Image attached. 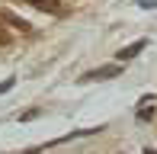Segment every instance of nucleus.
Returning a JSON list of instances; mask_svg holds the SVG:
<instances>
[{
	"label": "nucleus",
	"mask_w": 157,
	"mask_h": 154,
	"mask_svg": "<svg viewBox=\"0 0 157 154\" xmlns=\"http://www.w3.org/2000/svg\"><path fill=\"white\" fill-rule=\"evenodd\" d=\"M144 154H157V151H154V148H144Z\"/></svg>",
	"instance_id": "obj_11"
},
{
	"label": "nucleus",
	"mask_w": 157,
	"mask_h": 154,
	"mask_svg": "<svg viewBox=\"0 0 157 154\" xmlns=\"http://www.w3.org/2000/svg\"><path fill=\"white\" fill-rule=\"evenodd\" d=\"M138 119H141V122H147V119H154V96H144V100H141Z\"/></svg>",
	"instance_id": "obj_5"
},
{
	"label": "nucleus",
	"mask_w": 157,
	"mask_h": 154,
	"mask_svg": "<svg viewBox=\"0 0 157 154\" xmlns=\"http://www.w3.org/2000/svg\"><path fill=\"white\" fill-rule=\"evenodd\" d=\"M0 45H10V32H6L3 26H0Z\"/></svg>",
	"instance_id": "obj_8"
},
{
	"label": "nucleus",
	"mask_w": 157,
	"mask_h": 154,
	"mask_svg": "<svg viewBox=\"0 0 157 154\" xmlns=\"http://www.w3.org/2000/svg\"><path fill=\"white\" fill-rule=\"evenodd\" d=\"M0 19H3V23H10V26H16L19 32H32V26L26 23L23 16H16V13H10V10H0Z\"/></svg>",
	"instance_id": "obj_4"
},
{
	"label": "nucleus",
	"mask_w": 157,
	"mask_h": 154,
	"mask_svg": "<svg viewBox=\"0 0 157 154\" xmlns=\"http://www.w3.org/2000/svg\"><path fill=\"white\" fill-rule=\"evenodd\" d=\"M29 6H35V10H42V13H52V16H64V13L71 10L67 3H58V0H26Z\"/></svg>",
	"instance_id": "obj_2"
},
{
	"label": "nucleus",
	"mask_w": 157,
	"mask_h": 154,
	"mask_svg": "<svg viewBox=\"0 0 157 154\" xmlns=\"http://www.w3.org/2000/svg\"><path fill=\"white\" fill-rule=\"evenodd\" d=\"M35 116H39V109H26V113L19 116V119H23V122H29V119H35Z\"/></svg>",
	"instance_id": "obj_7"
},
{
	"label": "nucleus",
	"mask_w": 157,
	"mask_h": 154,
	"mask_svg": "<svg viewBox=\"0 0 157 154\" xmlns=\"http://www.w3.org/2000/svg\"><path fill=\"white\" fill-rule=\"evenodd\" d=\"M13 83H16V80H13V77H6V80H3V83H0V93H6V90H10V87H13Z\"/></svg>",
	"instance_id": "obj_9"
},
{
	"label": "nucleus",
	"mask_w": 157,
	"mask_h": 154,
	"mask_svg": "<svg viewBox=\"0 0 157 154\" xmlns=\"http://www.w3.org/2000/svg\"><path fill=\"white\" fill-rule=\"evenodd\" d=\"M147 48V39H138V42H132V45H125L122 52H119V61H132V58H138L141 52Z\"/></svg>",
	"instance_id": "obj_3"
},
{
	"label": "nucleus",
	"mask_w": 157,
	"mask_h": 154,
	"mask_svg": "<svg viewBox=\"0 0 157 154\" xmlns=\"http://www.w3.org/2000/svg\"><path fill=\"white\" fill-rule=\"evenodd\" d=\"M141 10H157V0H135Z\"/></svg>",
	"instance_id": "obj_6"
},
{
	"label": "nucleus",
	"mask_w": 157,
	"mask_h": 154,
	"mask_svg": "<svg viewBox=\"0 0 157 154\" xmlns=\"http://www.w3.org/2000/svg\"><path fill=\"white\" fill-rule=\"evenodd\" d=\"M122 74V64H103V67H93L80 77V80H109V77H119Z\"/></svg>",
	"instance_id": "obj_1"
},
{
	"label": "nucleus",
	"mask_w": 157,
	"mask_h": 154,
	"mask_svg": "<svg viewBox=\"0 0 157 154\" xmlns=\"http://www.w3.org/2000/svg\"><path fill=\"white\" fill-rule=\"evenodd\" d=\"M39 151H42V148H29V151H23V154H39Z\"/></svg>",
	"instance_id": "obj_10"
}]
</instances>
